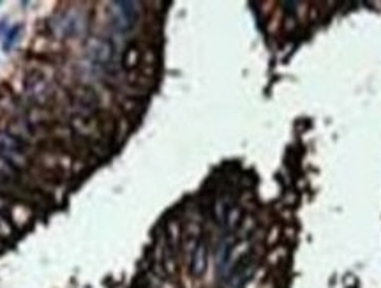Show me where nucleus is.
I'll use <instances>...</instances> for the list:
<instances>
[{"instance_id": "3", "label": "nucleus", "mask_w": 381, "mask_h": 288, "mask_svg": "<svg viewBox=\"0 0 381 288\" xmlns=\"http://www.w3.org/2000/svg\"><path fill=\"white\" fill-rule=\"evenodd\" d=\"M88 60L97 68L105 71H112L113 68V57H115V46L110 39L105 38H90L85 44Z\"/></svg>"}, {"instance_id": "1", "label": "nucleus", "mask_w": 381, "mask_h": 288, "mask_svg": "<svg viewBox=\"0 0 381 288\" xmlns=\"http://www.w3.org/2000/svg\"><path fill=\"white\" fill-rule=\"evenodd\" d=\"M28 143L7 131H0V156L14 165L18 170L27 168L28 163Z\"/></svg>"}, {"instance_id": "9", "label": "nucleus", "mask_w": 381, "mask_h": 288, "mask_svg": "<svg viewBox=\"0 0 381 288\" xmlns=\"http://www.w3.org/2000/svg\"><path fill=\"white\" fill-rule=\"evenodd\" d=\"M140 62V50H138V44L132 43L127 46V50H125L124 53V66L125 69H134L136 66H138Z\"/></svg>"}, {"instance_id": "11", "label": "nucleus", "mask_w": 381, "mask_h": 288, "mask_svg": "<svg viewBox=\"0 0 381 288\" xmlns=\"http://www.w3.org/2000/svg\"><path fill=\"white\" fill-rule=\"evenodd\" d=\"M4 28H6V21H0V36H2Z\"/></svg>"}, {"instance_id": "4", "label": "nucleus", "mask_w": 381, "mask_h": 288, "mask_svg": "<svg viewBox=\"0 0 381 288\" xmlns=\"http://www.w3.org/2000/svg\"><path fill=\"white\" fill-rule=\"evenodd\" d=\"M25 87H27V92L32 99L41 106H48L51 101H53L55 94H53V87L51 83L41 75L39 71H32L30 75L27 76V82H25Z\"/></svg>"}, {"instance_id": "10", "label": "nucleus", "mask_w": 381, "mask_h": 288, "mask_svg": "<svg viewBox=\"0 0 381 288\" xmlns=\"http://www.w3.org/2000/svg\"><path fill=\"white\" fill-rule=\"evenodd\" d=\"M4 212H11V204L2 193H0V214L4 216Z\"/></svg>"}, {"instance_id": "2", "label": "nucleus", "mask_w": 381, "mask_h": 288, "mask_svg": "<svg viewBox=\"0 0 381 288\" xmlns=\"http://www.w3.org/2000/svg\"><path fill=\"white\" fill-rule=\"evenodd\" d=\"M140 4L138 2H112L110 4V18L112 25L117 32L127 34L138 23L140 16Z\"/></svg>"}, {"instance_id": "8", "label": "nucleus", "mask_w": 381, "mask_h": 288, "mask_svg": "<svg viewBox=\"0 0 381 288\" xmlns=\"http://www.w3.org/2000/svg\"><path fill=\"white\" fill-rule=\"evenodd\" d=\"M21 30H23V25L18 23V25H13V27L6 32V39H4V43H2V50L4 51H11V48L16 44L18 38H20Z\"/></svg>"}, {"instance_id": "5", "label": "nucleus", "mask_w": 381, "mask_h": 288, "mask_svg": "<svg viewBox=\"0 0 381 288\" xmlns=\"http://www.w3.org/2000/svg\"><path fill=\"white\" fill-rule=\"evenodd\" d=\"M254 267H256V264H254L251 253L244 254V257L236 262L235 267L231 269V274H229V278L226 281V288H244L246 283L249 281V278L253 276Z\"/></svg>"}, {"instance_id": "6", "label": "nucleus", "mask_w": 381, "mask_h": 288, "mask_svg": "<svg viewBox=\"0 0 381 288\" xmlns=\"http://www.w3.org/2000/svg\"><path fill=\"white\" fill-rule=\"evenodd\" d=\"M73 101L78 108L83 110V115H95L97 113V105H99V98L97 92L94 88L87 87V85H80L73 90Z\"/></svg>"}, {"instance_id": "7", "label": "nucleus", "mask_w": 381, "mask_h": 288, "mask_svg": "<svg viewBox=\"0 0 381 288\" xmlns=\"http://www.w3.org/2000/svg\"><path fill=\"white\" fill-rule=\"evenodd\" d=\"M206 262H209V244L205 239H199L194 246L191 257V272L194 278H201L206 271Z\"/></svg>"}]
</instances>
